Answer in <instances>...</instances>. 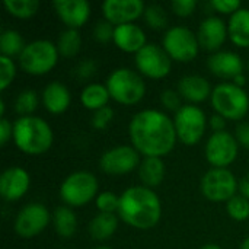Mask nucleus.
Masks as SVG:
<instances>
[{"instance_id": "nucleus-1", "label": "nucleus", "mask_w": 249, "mask_h": 249, "mask_svg": "<svg viewBox=\"0 0 249 249\" xmlns=\"http://www.w3.org/2000/svg\"><path fill=\"white\" fill-rule=\"evenodd\" d=\"M128 131L134 149L146 158L166 156L178 139L174 121L156 109H144L136 114Z\"/></svg>"}, {"instance_id": "nucleus-2", "label": "nucleus", "mask_w": 249, "mask_h": 249, "mask_svg": "<svg viewBox=\"0 0 249 249\" xmlns=\"http://www.w3.org/2000/svg\"><path fill=\"white\" fill-rule=\"evenodd\" d=\"M118 213L127 225L144 231L158 225L162 214V206L152 188L131 187L120 197Z\"/></svg>"}, {"instance_id": "nucleus-3", "label": "nucleus", "mask_w": 249, "mask_h": 249, "mask_svg": "<svg viewBox=\"0 0 249 249\" xmlns=\"http://www.w3.org/2000/svg\"><path fill=\"white\" fill-rule=\"evenodd\" d=\"M13 140L23 153L42 155L53 144V131L42 118L34 115L20 117L13 124Z\"/></svg>"}, {"instance_id": "nucleus-4", "label": "nucleus", "mask_w": 249, "mask_h": 249, "mask_svg": "<svg viewBox=\"0 0 249 249\" xmlns=\"http://www.w3.org/2000/svg\"><path fill=\"white\" fill-rule=\"evenodd\" d=\"M213 108L226 120H242L249 109L247 92L235 83H220L212 93Z\"/></svg>"}, {"instance_id": "nucleus-5", "label": "nucleus", "mask_w": 249, "mask_h": 249, "mask_svg": "<svg viewBox=\"0 0 249 249\" xmlns=\"http://www.w3.org/2000/svg\"><path fill=\"white\" fill-rule=\"evenodd\" d=\"M107 89L109 96L123 105H134L140 102L146 93L143 79L130 69L114 70L107 80Z\"/></svg>"}, {"instance_id": "nucleus-6", "label": "nucleus", "mask_w": 249, "mask_h": 249, "mask_svg": "<svg viewBox=\"0 0 249 249\" xmlns=\"http://www.w3.org/2000/svg\"><path fill=\"white\" fill-rule=\"evenodd\" d=\"M58 50L51 41L38 39L28 44L19 55L20 67L29 74H45L57 64Z\"/></svg>"}, {"instance_id": "nucleus-7", "label": "nucleus", "mask_w": 249, "mask_h": 249, "mask_svg": "<svg viewBox=\"0 0 249 249\" xmlns=\"http://www.w3.org/2000/svg\"><path fill=\"white\" fill-rule=\"evenodd\" d=\"M98 193V179L86 171L69 175L60 187V197L71 207L88 204Z\"/></svg>"}, {"instance_id": "nucleus-8", "label": "nucleus", "mask_w": 249, "mask_h": 249, "mask_svg": "<svg viewBox=\"0 0 249 249\" xmlns=\"http://www.w3.org/2000/svg\"><path fill=\"white\" fill-rule=\"evenodd\" d=\"M198 45L197 35L185 26H174L163 36V50L175 61L194 60L198 54Z\"/></svg>"}, {"instance_id": "nucleus-9", "label": "nucleus", "mask_w": 249, "mask_h": 249, "mask_svg": "<svg viewBox=\"0 0 249 249\" xmlns=\"http://www.w3.org/2000/svg\"><path fill=\"white\" fill-rule=\"evenodd\" d=\"M239 184L233 174L226 168H213L203 177L201 191L204 197L214 203L229 201L235 197Z\"/></svg>"}, {"instance_id": "nucleus-10", "label": "nucleus", "mask_w": 249, "mask_h": 249, "mask_svg": "<svg viewBox=\"0 0 249 249\" xmlns=\"http://www.w3.org/2000/svg\"><path fill=\"white\" fill-rule=\"evenodd\" d=\"M177 137L187 146L197 144L206 131V115L196 105H184L175 115Z\"/></svg>"}, {"instance_id": "nucleus-11", "label": "nucleus", "mask_w": 249, "mask_h": 249, "mask_svg": "<svg viewBox=\"0 0 249 249\" xmlns=\"http://www.w3.org/2000/svg\"><path fill=\"white\" fill-rule=\"evenodd\" d=\"M171 60L172 58L168 53L156 44H146L136 54L137 69L150 79H162L168 76L172 66Z\"/></svg>"}, {"instance_id": "nucleus-12", "label": "nucleus", "mask_w": 249, "mask_h": 249, "mask_svg": "<svg viewBox=\"0 0 249 249\" xmlns=\"http://www.w3.org/2000/svg\"><path fill=\"white\" fill-rule=\"evenodd\" d=\"M238 156V140L228 131L214 133L206 144V159L214 168H228Z\"/></svg>"}, {"instance_id": "nucleus-13", "label": "nucleus", "mask_w": 249, "mask_h": 249, "mask_svg": "<svg viewBox=\"0 0 249 249\" xmlns=\"http://www.w3.org/2000/svg\"><path fill=\"white\" fill-rule=\"evenodd\" d=\"M50 223V213L44 204H26L15 220V232L20 238H34L39 235Z\"/></svg>"}, {"instance_id": "nucleus-14", "label": "nucleus", "mask_w": 249, "mask_h": 249, "mask_svg": "<svg viewBox=\"0 0 249 249\" xmlns=\"http://www.w3.org/2000/svg\"><path fill=\"white\" fill-rule=\"evenodd\" d=\"M140 163V155L134 147L118 146L107 150L101 160V169L108 175H124L131 172Z\"/></svg>"}, {"instance_id": "nucleus-15", "label": "nucleus", "mask_w": 249, "mask_h": 249, "mask_svg": "<svg viewBox=\"0 0 249 249\" xmlns=\"http://www.w3.org/2000/svg\"><path fill=\"white\" fill-rule=\"evenodd\" d=\"M146 7L142 0H107L102 3V13L109 23L124 25L136 20L144 13Z\"/></svg>"}, {"instance_id": "nucleus-16", "label": "nucleus", "mask_w": 249, "mask_h": 249, "mask_svg": "<svg viewBox=\"0 0 249 249\" xmlns=\"http://www.w3.org/2000/svg\"><path fill=\"white\" fill-rule=\"evenodd\" d=\"M54 9L69 29L83 26L90 16V6L86 0H55Z\"/></svg>"}, {"instance_id": "nucleus-17", "label": "nucleus", "mask_w": 249, "mask_h": 249, "mask_svg": "<svg viewBox=\"0 0 249 249\" xmlns=\"http://www.w3.org/2000/svg\"><path fill=\"white\" fill-rule=\"evenodd\" d=\"M29 175L22 168H9L0 178V194L6 201L19 200L29 188Z\"/></svg>"}, {"instance_id": "nucleus-18", "label": "nucleus", "mask_w": 249, "mask_h": 249, "mask_svg": "<svg viewBox=\"0 0 249 249\" xmlns=\"http://www.w3.org/2000/svg\"><path fill=\"white\" fill-rule=\"evenodd\" d=\"M228 28L220 18L212 16L201 22L198 28V44L207 51H216L222 47L228 36Z\"/></svg>"}, {"instance_id": "nucleus-19", "label": "nucleus", "mask_w": 249, "mask_h": 249, "mask_svg": "<svg viewBox=\"0 0 249 249\" xmlns=\"http://www.w3.org/2000/svg\"><path fill=\"white\" fill-rule=\"evenodd\" d=\"M210 71L223 79H236L242 74L244 63L242 58L231 51H219L207 60Z\"/></svg>"}, {"instance_id": "nucleus-20", "label": "nucleus", "mask_w": 249, "mask_h": 249, "mask_svg": "<svg viewBox=\"0 0 249 249\" xmlns=\"http://www.w3.org/2000/svg\"><path fill=\"white\" fill-rule=\"evenodd\" d=\"M112 41L120 50L137 54L146 45V35L140 26L134 23H124L115 26Z\"/></svg>"}, {"instance_id": "nucleus-21", "label": "nucleus", "mask_w": 249, "mask_h": 249, "mask_svg": "<svg viewBox=\"0 0 249 249\" xmlns=\"http://www.w3.org/2000/svg\"><path fill=\"white\" fill-rule=\"evenodd\" d=\"M178 92L187 101L194 102V104L206 101L210 96V93H213L209 80L197 74L182 77L178 83Z\"/></svg>"}, {"instance_id": "nucleus-22", "label": "nucleus", "mask_w": 249, "mask_h": 249, "mask_svg": "<svg viewBox=\"0 0 249 249\" xmlns=\"http://www.w3.org/2000/svg\"><path fill=\"white\" fill-rule=\"evenodd\" d=\"M70 92L69 89L60 82H51L42 92V102L44 107L51 114H61L70 105Z\"/></svg>"}, {"instance_id": "nucleus-23", "label": "nucleus", "mask_w": 249, "mask_h": 249, "mask_svg": "<svg viewBox=\"0 0 249 249\" xmlns=\"http://www.w3.org/2000/svg\"><path fill=\"white\" fill-rule=\"evenodd\" d=\"M228 34L238 47H249V9H239L231 16Z\"/></svg>"}, {"instance_id": "nucleus-24", "label": "nucleus", "mask_w": 249, "mask_h": 249, "mask_svg": "<svg viewBox=\"0 0 249 249\" xmlns=\"http://www.w3.org/2000/svg\"><path fill=\"white\" fill-rule=\"evenodd\" d=\"M140 181L149 187H158L165 178V165L160 158H146L139 166Z\"/></svg>"}, {"instance_id": "nucleus-25", "label": "nucleus", "mask_w": 249, "mask_h": 249, "mask_svg": "<svg viewBox=\"0 0 249 249\" xmlns=\"http://www.w3.org/2000/svg\"><path fill=\"white\" fill-rule=\"evenodd\" d=\"M117 228H118V222L115 214L99 213L96 217L92 219L89 225V233L96 241H105L114 235Z\"/></svg>"}, {"instance_id": "nucleus-26", "label": "nucleus", "mask_w": 249, "mask_h": 249, "mask_svg": "<svg viewBox=\"0 0 249 249\" xmlns=\"http://www.w3.org/2000/svg\"><path fill=\"white\" fill-rule=\"evenodd\" d=\"M109 98L111 96H109L107 86L99 85V83L88 85L80 95V101H82L83 107L88 109H92V111H98V109L107 107Z\"/></svg>"}, {"instance_id": "nucleus-27", "label": "nucleus", "mask_w": 249, "mask_h": 249, "mask_svg": "<svg viewBox=\"0 0 249 249\" xmlns=\"http://www.w3.org/2000/svg\"><path fill=\"white\" fill-rule=\"evenodd\" d=\"M53 223L55 232L63 238H70L74 235L77 228L76 214L69 207H58L53 214Z\"/></svg>"}, {"instance_id": "nucleus-28", "label": "nucleus", "mask_w": 249, "mask_h": 249, "mask_svg": "<svg viewBox=\"0 0 249 249\" xmlns=\"http://www.w3.org/2000/svg\"><path fill=\"white\" fill-rule=\"evenodd\" d=\"M25 47L26 45L23 44V38L16 31L7 29L0 35V51L4 57L10 58L13 55H20Z\"/></svg>"}, {"instance_id": "nucleus-29", "label": "nucleus", "mask_w": 249, "mask_h": 249, "mask_svg": "<svg viewBox=\"0 0 249 249\" xmlns=\"http://www.w3.org/2000/svg\"><path fill=\"white\" fill-rule=\"evenodd\" d=\"M82 45V38L77 29H67L64 31L57 42V50L58 54L63 57H73L79 53Z\"/></svg>"}, {"instance_id": "nucleus-30", "label": "nucleus", "mask_w": 249, "mask_h": 249, "mask_svg": "<svg viewBox=\"0 0 249 249\" xmlns=\"http://www.w3.org/2000/svg\"><path fill=\"white\" fill-rule=\"evenodd\" d=\"M4 7L9 13H12L16 18L26 19L36 13L39 3L36 0H6Z\"/></svg>"}, {"instance_id": "nucleus-31", "label": "nucleus", "mask_w": 249, "mask_h": 249, "mask_svg": "<svg viewBox=\"0 0 249 249\" xmlns=\"http://www.w3.org/2000/svg\"><path fill=\"white\" fill-rule=\"evenodd\" d=\"M36 107H38V98H36V93L31 89L20 92L15 101V109L22 117L31 115L36 109Z\"/></svg>"}, {"instance_id": "nucleus-32", "label": "nucleus", "mask_w": 249, "mask_h": 249, "mask_svg": "<svg viewBox=\"0 0 249 249\" xmlns=\"http://www.w3.org/2000/svg\"><path fill=\"white\" fill-rule=\"evenodd\" d=\"M228 213L233 220L242 222L249 217V200L242 196H235L228 201Z\"/></svg>"}, {"instance_id": "nucleus-33", "label": "nucleus", "mask_w": 249, "mask_h": 249, "mask_svg": "<svg viewBox=\"0 0 249 249\" xmlns=\"http://www.w3.org/2000/svg\"><path fill=\"white\" fill-rule=\"evenodd\" d=\"M144 19L147 25L153 29H162L168 25V16L163 7L159 4H150L144 10Z\"/></svg>"}, {"instance_id": "nucleus-34", "label": "nucleus", "mask_w": 249, "mask_h": 249, "mask_svg": "<svg viewBox=\"0 0 249 249\" xmlns=\"http://www.w3.org/2000/svg\"><path fill=\"white\" fill-rule=\"evenodd\" d=\"M96 207L101 210V213H109L114 214L120 209V197H117L114 193L105 191L98 196L96 198Z\"/></svg>"}, {"instance_id": "nucleus-35", "label": "nucleus", "mask_w": 249, "mask_h": 249, "mask_svg": "<svg viewBox=\"0 0 249 249\" xmlns=\"http://www.w3.org/2000/svg\"><path fill=\"white\" fill-rule=\"evenodd\" d=\"M16 74V67L12 58L1 55L0 57V89L4 90L13 80Z\"/></svg>"}, {"instance_id": "nucleus-36", "label": "nucleus", "mask_w": 249, "mask_h": 249, "mask_svg": "<svg viewBox=\"0 0 249 249\" xmlns=\"http://www.w3.org/2000/svg\"><path fill=\"white\" fill-rule=\"evenodd\" d=\"M114 117V111L111 107H104L98 111H95L93 114V118H92V125L96 128V130H104L112 120Z\"/></svg>"}, {"instance_id": "nucleus-37", "label": "nucleus", "mask_w": 249, "mask_h": 249, "mask_svg": "<svg viewBox=\"0 0 249 249\" xmlns=\"http://www.w3.org/2000/svg\"><path fill=\"white\" fill-rule=\"evenodd\" d=\"M114 31L115 28L112 26V23H109L108 20H99L93 29V36L99 42H108L114 39Z\"/></svg>"}, {"instance_id": "nucleus-38", "label": "nucleus", "mask_w": 249, "mask_h": 249, "mask_svg": "<svg viewBox=\"0 0 249 249\" xmlns=\"http://www.w3.org/2000/svg\"><path fill=\"white\" fill-rule=\"evenodd\" d=\"M171 6H172V10L175 12V15L184 18V16L193 15V12L197 7V1L196 0H174Z\"/></svg>"}, {"instance_id": "nucleus-39", "label": "nucleus", "mask_w": 249, "mask_h": 249, "mask_svg": "<svg viewBox=\"0 0 249 249\" xmlns=\"http://www.w3.org/2000/svg\"><path fill=\"white\" fill-rule=\"evenodd\" d=\"M160 101L163 104L165 108L171 109V111H179L182 107H181V99H179V95L175 92V90H163L162 95H160Z\"/></svg>"}, {"instance_id": "nucleus-40", "label": "nucleus", "mask_w": 249, "mask_h": 249, "mask_svg": "<svg viewBox=\"0 0 249 249\" xmlns=\"http://www.w3.org/2000/svg\"><path fill=\"white\" fill-rule=\"evenodd\" d=\"M212 7L216 9L217 12H222V13H235L238 12L241 7V1L239 0H213L212 1Z\"/></svg>"}, {"instance_id": "nucleus-41", "label": "nucleus", "mask_w": 249, "mask_h": 249, "mask_svg": "<svg viewBox=\"0 0 249 249\" xmlns=\"http://www.w3.org/2000/svg\"><path fill=\"white\" fill-rule=\"evenodd\" d=\"M96 71V64L93 61H83L79 64V67L76 69V73L80 79H89L92 74H95Z\"/></svg>"}, {"instance_id": "nucleus-42", "label": "nucleus", "mask_w": 249, "mask_h": 249, "mask_svg": "<svg viewBox=\"0 0 249 249\" xmlns=\"http://www.w3.org/2000/svg\"><path fill=\"white\" fill-rule=\"evenodd\" d=\"M12 136H13V125L6 118H1V121H0V144L4 146Z\"/></svg>"}, {"instance_id": "nucleus-43", "label": "nucleus", "mask_w": 249, "mask_h": 249, "mask_svg": "<svg viewBox=\"0 0 249 249\" xmlns=\"http://www.w3.org/2000/svg\"><path fill=\"white\" fill-rule=\"evenodd\" d=\"M236 140L239 144L249 149V123H242L236 128Z\"/></svg>"}, {"instance_id": "nucleus-44", "label": "nucleus", "mask_w": 249, "mask_h": 249, "mask_svg": "<svg viewBox=\"0 0 249 249\" xmlns=\"http://www.w3.org/2000/svg\"><path fill=\"white\" fill-rule=\"evenodd\" d=\"M210 125H212V128L214 130V133L225 131L223 128H225V125H226V118H223L222 115L216 114V115H213V117H212V120H210Z\"/></svg>"}, {"instance_id": "nucleus-45", "label": "nucleus", "mask_w": 249, "mask_h": 249, "mask_svg": "<svg viewBox=\"0 0 249 249\" xmlns=\"http://www.w3.org/2000/svg\"><path fill=\"white\" fill-rule=\"evenodd\" d=\"M239 191H241V196L242 197H245L247 200H249V177L244 178L239 182Z\"/></svg>"}, {"instance_id": "nucleus-46", "label": "nucleus", "mask_w": 249, "mask_h": 249, "mask_svg": "<svg viewBox=\"0 0 249 249\" xmlns=\"http://www.w3.org/2000/svg\"><path fill=\"white\" fill-rule=\"evenodd\" d=\"M233 80H235V85H236V86H239V88H242V86L245 85V77H244L242 74H241V76H238V77H236V79H233Z\"/></svg>"}, {"instance_id": "nucleus-47", "label": "nucleus", "mask_w": 249, "mask_h": 249, "mask_svg": "<svg viewBox=\"0 0 249 249\" xmlns=\"http://www.w3.org/2000/svg\"><path fill=\"white\" fill-rule=\"evenodd\" d=\"M201 249H222L219 245H214V244H209V245H204Z\"/></svg>"}, {"instance_id": "nucleus-48", "label": "nucleus", "mask_w": 249, "mask_h": 249, "mask_svg": "<svg viewBox=\"0 0 249 249\" xmlns=\"http://www.w3.org/2000/svg\"><path fill=\"white\" fill-rule=\"evenodd\" d=\"M241 249H249V238L244 241V244L241 245Z\"/></svg>"}, {"instance_id": "nucleus-49", "label": "nucleus", "mask_w": 249, "mask_h": 249, "mask_svg": "<svg viewBox=\"0 0 249 249\" xmlns=\"http://www.w3.org/2000/svg\"><path fill=\"white\" fill-rule=\"evenodd\" d=\"M0 114L4 115V102L3 101H0Z\"/></svg>"}, {"instance_id": "nucleus-50", "label": "nucleus", "mask_w": 249, "mask_h": 249, "mask_svg": "<svg viewBox=\"0 0 249 249\" xmlns=\"http://www.w3.org/2000/svg\"><path fill=\"white\" fill-rule=\"evenodd\" d=\"M93 249H111V248H108V247H98V248H93Z\"/></svg>"}]
</instances>
